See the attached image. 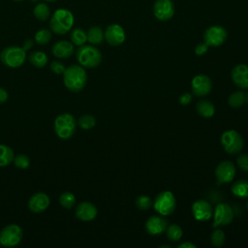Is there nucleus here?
Returning a JSON list of instances; mask_svg holds the SVG:
<instances>
[{
	"label": "nucleus",
	"mask_w": 248,
	"mask_h": 248,
	"mask_svg": "<svg viewBox=\"0 0 248 248\" xmlns=\"http://www.w3.org/2000/svg\"><path fill=\"white\" fill-rule=\"evenodd\" d=\"M86 36H87V41L93 46L100 45L105 39L104 31L99 26L90 27L86 32Z\"/></svg>",
	"instance_id": "4be33fe9"
},
{
	"label": "nucleus",
	"mask_w": 248,
	"mask_h": 248,
	"mask_svg": "<svg viewBox=\"0 0 248 248\" xmlns=\"http://www.w3.org/2000/svg\"><path fill=\"white\" fill-rule=\"evenodd\" d=\"M104 37L109 46H117L124 43L126 35L121 25L113 23L106 28L104 32Z\"/></svg>",
	"instance_id": "f8f14e48"
},
{
	"label": "nucleus",
	"mask_w": 248,
	"mask_h": 248,
	"mask_svg": "<svg viewBox=\"0 0 248 248\" xmlns=\"http://www.w3.org/2000/svg\"><path fill=\"white\" fill-rule=\"evenodd\" d=\"M136 206L140 210H148L153 205V201L148 196H139L135 201Z\"/></svg>",
	"instance_id": "473e14b6"
},
{
	"label": "nucleus",
	"mask_w": 248,
	"mask_h": 248,
	"mask_svg": "<svg viewBox=\"0 0 248 248\" xmlns=\"http://www.w3.org/2000/svg\"><path fill=\"white\" fill-rule=\"evenodd\" d=\"M70 38H71L72 44L77 46H80L84 45L85 42L87 41L86 32L79 27H77L71 31Z\"/></svg>",
	"instance_id": "a878e982"
},
{
	"label": "nucleus",
	"mask_w": 248,
	"mask_h": 248,
	"mask_svg": "<svg viewBox=\"0 0 248 248\" xmlns=\"http://www.w3.org/2000/svg\"><path fill=\"white\" fill-rule=\"evenodd\" d=\"M227 30L220 25L209 26L203 33V42L208 46H219L227 40Z\"/></svg>",
	"instance_id": "1a4fd4ad"
},
{
	"label": "nucleus",
	"mask_w": 248,
	"mask_h": 248,
	"mask_svg": "<svg viewBox=\"0 0 248 248\" xmlns=\"http://www.w3.org/2000/svg\"><path fill=\"white\" fill-rule=\"evenodd\" d=\"M15 154L13 149L5 144H0V167L10 165L14 160Z\"/></svg>",
	"instance_id": "393cba45"
},
{
	"label": "nucleus",
	"mask_w": 248,
	"mask_h": 248,
	"mask_svg": "<svg viewBox=\"0 0 248 248\" xmlns=\"http://www.w3.org/2000/svg\"><path fill=\"white\" fill-rule=\"evenodd\" d=\"M192 213L197 221L205 222L211 219L213 215V208L205 200H198L192 204Z\"/></svg>",
	"instance_id": "4468645a"
},
{
	"label": "nucleus",
	"mask_w": 248,
	"mask_h": 248,
	"mask_svg": "<svg viewBox=\"0 0 248 248\" xmlns=\"http://www.w3.org/2000/svg\"><path fill=\"white\" fill-rule=\"evenodd\" d=\"M63 82L67 89L73 93L80 92L86 85V71L79 65H71L63 73Z\"/></svg>",
	"instance_id": "f257e3e1"
},
{
	"label": "nucleus",
	"mask_w": 248,
	"mask_h": 248,
	"mask_svg": "<svg viewBox=\"0 0 248 248\" xmlns=\"http://www.w3.org/2000/svg\"><path fill=\"white\" fill-rule=\"evenodd\" d=\"M22 236L23 232L18 225H7L0 232V245L4 247L16 246L21 241Z\"/></svg>",
	"instance_id": "6e6552de"
},
{
	"label": "nucleus",
	"mask_w": 248,
	"mask_h": 248,
	"mask_svg": "<svg viewBox=\"0 0 248 248\" xmlns=\"http://www.w3.org/2000/svg\"><path fill=\"white\" fill-rule=\"evenodd\" d=\"M59 203L66 209L72 208L76 203V197L71 192H64L59 197Z\"/></svg>",
	"instance_id": "c756f323"
},
{
	"label": "nucleus",
	"mask_w": 248,
	"mask_h": 248,
	"mask_svg": "<svg viewBox=\"0 0 248 248\" xmlns=\"http://www.w3.org/2000/svg\"><path fill=\"white\" fill-rule=\"evenodd\" d=\"M77 128V120L73 114L64 112L56 116L54 120V131L57 137L61 140L71 139Z\"/></svg>",
	"instance_id": "20e7f679"
},
{
	"label": "nucleus",
	"mask_w": 248,
	"mask_h": 248,
	"mask_svg": "<svg viewBox=\"0 0 248 248\" xmlns=\"http://www.w3.org/2000/svg\"><path fill=\"white\" fill-rule=\"evenodd\" d=\"M166 234H167V237L170 241H178L182 237L183 231L178 225L171 224V225H169L167 227Z\"/></svg>",
	"instance_id": "c85d7f7f"
},
{
	"label": "nucleus",
	"mask_w": 248,
	"mask_h": 248,
	"mask_svg": "<svg viewBox=\"0 0 248 248\" xmlns=\"http://www.w3.org/2000/svg\"><path fill=\"white\" fill-rule=\"evenodd\" d=\"M248 99V96L242 92V91H235L232 92L228 99V103L229 105L233 108H237L239 107H241L242 105H244V103L246 102V100Z\"/></svg>",
	"instance_id": "bb28decb"
},
{
	"label": "nucleus",
	"mask_w": 248,
	"mask_h": 248,
	"mask_svg": "<svg viewBox=\"0 0 248 248\" xmlns=\"http://www.w3.org/2000/svg\"><path fill=\"white\" fill-rule=\"evenodd\" d=\"M13 1H16V2H19V1H23V0H13Z\"/></svg>",
	"instance_id": "c03bdc74"
},
{
	"label": "nucleus",
	"mask_w": 248,
	"mask_h": 248,
	"mask_svg": "<svg viewBox=\"0 0 248 248\" xmlns=\"http://www.w3.org/2000/svg\"><path fill=\"white\" fill-rule=\"evenodd\" d=\"M45 1H46V2H54L56 0H45Z\"/></svg>",
	"instance_id": "37998d69"
},
{
	"label": "nucleus",
	"mask_w": 248,
	"mask_h": 248,
	"mask_svg": "<svg viewBox=\"0 0 248 248\" xmlns=\"http://www.w3.org/2000/svg\"><path fill=\"white\" fill-rule=\"evenodd\" d=\"M210 242L213 246L221 247L225 242V233L222 230L216 229L210 236Z\"/></svg>",
	"instance_id": "72a5a7b5"
},
{
	"label": "nucleus",
	"mask_w": 248,
	"mask_h": 248,
	"mask_svg": "<svg viewBox=\"0 0 248 248\" xmlns=\"http://www.w3.org/2000/svg\"><path fill=\"white\" fill-rule=\"evenodd\" d=\"M49 197L44 192H38L31 196L28 201V208L34 213L44 212L49 205Z\"/></svg>",
	"instance_id": "a211bd4d"
},
{
	"label": "nucleus",
	"mask_w": 248,
	"mask_h": 248,
	"mask_svg": "<svg viewBox=\"0 0 248 248\" xmlns=\"http://www.w3.org/2000/svg\"><path fill=\"white\" fill-rule=\"evenodd\" d=\"M97 207L90 202H81L77 205L75 209L76 217L84 222L94 220L97 216Z\"/></svg>",
	"instance_id": "f3484780"
},
{
	"label": "nucleus",
	"mask_w": 248,
	"mask_h": 248,
	"mask_svg": "<svg viewBox=\"0 0 248 248\" xmlns=\"http://www.w3.org/2000/svg\"><path fill=\"white\" fill-rule=\"evenodd\" d=\"M208 50V46L203 42V43H200L195 46V53L198 56H202L203 54H205Z\"/></svg>",
	"instance_id": "4c0bfd02"
},
{
	"label": "nucleus",
	"mask_w": 248,
	"mask_h": 248,
	"mask_svg": "<svg viewBox=\"0 0 248 248\" xmlns=\"http://www.w3.org/2000/svg\"><path fill=\"white\" fill-rule=\"evenodd\" d=\"M221 143L225 151L232 155L239 153L244 145L241 135L235 130L225 131L221 136Z\"/></svg>",
	"instance_id": "0eeeda50"
},
{
	"label": "nucleus",
	"mask_w": 248,
	"mask_h": 248,
	"mask_svg": "<svg viewBox=\"0 0 248 248\" xmlns=\"http://www.w3.org/2000/svg\"><path fill=\"white\" fill-rule=\"evenodd\" d=\"M178 101H179V103H180L181 105L186 106V105H188V104L191 103V101H192V95H191L190 93H188V92H185V93H183L182 95L179 96Z\"/></svg>",
	"instance_id": "58836bf2"
},
{
	"label": "nucleus",
	"mask_w": 248,
	"mask_h": 248,
	"mask_svg": "<svg viewBox=\"0 0 248 248\" xmlns=\"http://www.w3.org/2000/svg\"><path fill=\"white\" fill-rule=\"evenodd\" d=\"M215 175L218 183L231 182L235 176V167L230 161H222L216 167Z\"/></svg>",
	"instance_id": "2eb2a0df"
},
{
	"label": "nucleus",
	"mask_w": 248,
	"mask_h": 248,
	"mask_svg": "<svg viewBox=\"0 0 248 248\" xmlns=\"http://www.w3.org/2000/svg\"><path fill=\"white\" fill-rule=\"evenodd\" d=\"M236 163L241 170L248 171V154L239 155L236 159Z\"/></svg>",
	"instance_id": "e433bc0d"
},
{
	"label": "nucleus",
	"mask_w": 248,
	"mask_h": 248,
	"mask_svg": "<svg viewBox=\"0 0 248 248\" xmlns=\"http://www.w3.org/2000/svg\"><path fill=\"white\" fill-rule=\"evenodd\" d=\"M65 66L62 62L58 61V60H54L50 63V70L54 73V74H57V75H60V74H63L64 71H65Z\"/></svg>",
	"instance_id": "c9c22d12"
},
{
	"label": "nucleus",
	"mask_w": 248,
	"mask_h": 248,
	"mask_svg": "<svg viewBox=\"0 0 248 248\" xmlns=\"http://www.w3.org/2000/svg\"><path fill=\"white\" fill-rule=\"evenodd\" d=\"M76 57L80 66L88 69L95 68L102 62V53L93 45L80 46L77 50Z\"/></svg>",
	"instance_id": "7ed1b4c3"
},
{
	"label": "nucleus",
	"mask_w": 248,
	"mask_h": 248,
	"mask_svg": "<svg viewBox=\"0 0 248 248\" xmlns=\"http://www.w3.org/2000/svg\"><path fill=\"white\" fill-rule=\"evenodd\" d=\"M178 248H196V245L193 244L192 242L186 241V242H183V243L179 244Z\"/></svg>",
	"instance_id": "79ce46f5"
},
{
	"label": "nucleus",
	"mask_w": 248,
	"mask_h": 248,
	"mask_svg": "<svg viewBox=\"0 0 248 248\" xmlns=\"http://www.w3.org/2000/svg\"><path fill=\"white\" fill-rule=\"evenodd\" d=\"M33 45H34V43H33V41L31 40V39H27L24 43H23V46H22V47H23V49L26 51V50H28L29 48H31L32 46H33Z\"/></svg>",
	"instance_id": "a19ab883"
},
{
	"label": "nucleus",
	"mask_w": 248,
	"mask_h": 248,
	"mask_svg": "<svg viewBox=\"0 0 248 248\" xmlns=\"http://www.w3.org/2000/svg\"><path fill=\"white\" fill-rule=\"evenodd\" d=\"M74 21L75 18L72 12L67 9H57L51 16L49 27L53 33L64 35L72 29Z\"/></svg>",
	"instance_id": "f03ea898"
},
{
	"label": "nucleus",
	"mask_w": 248,
	"mask_h": 248,
	"mask_svg": "<svg viewBox=\"0 0 248 248\" xmlns=\"http://www.w3.org/2000/svg\"><path fill=\"white\" fill-rule=\"evenodd\" d=\"M213 226L215 228L227 226L233 219V210L228 203L220 202L213 209Z\"/></svg>",
	"instance_id": "9d476101"
},
{
	"label": "nucleus",
	"mask_w": 248,
	"mask_h": 248,
	"mask_svg": "<svg viewBox=\"0 0 248 248\" xmlns=\"http://www.w3.org/2000/svg\"><path fill=\"white\" fill-rule=\"evenodd\" d=\"M232 79L233 83L242 88H248V66L245 64H238L232 70Z\"/></svg>",
	"instance_id": "6ab92c4d"
},
{
	"label": "nucleus",
	"mask_w": 248,
	"mask_h": 248,
	"mask_svg": "<svg viewBox=\"0 0 248 248\" xmlns=\"http://www.w3.org/2000/svg\"><path fill=\"white\" fill-rule=\"evenodd\" d=\"M191 87L195 95L203 97L210 93L212 89V81L208 76L200 74L193 78L191 81Z\"/></svg>",
	"instance_id": "ddd939ff"
},
{
	"label": "nucleus",
	"mask_w": 248,
	"mask_h": 248,
	"mask_svg": "<svg viewBox=\"0 0 248 248\" xmlns=\"http://www.w3.org/2000/svg\"><path fill=\"white\" fill-rule=\"evenodd\" d=\"M196 109H197V112L204 118H210L215 113V107L208 100L199 101L196 105Z\"/></svg>",
	"instance_id": "412c9836"
},
{
	"label": "nucleus",
	"mask_w": 248,
	"mask_h": 248,
	"mask_svg": "<svg viewBox=\"0 0 248 248\" xmlns=\"http://www.w3.org/2000/svg\"><path fill=\"white\" fill-rule=\"evenodd\" d=\"M247 209H248V203H247Z\"/></svg>",
	"instance_id": "a18cd8bd"
},
{
	"label": "nucleus",
	"mask_w": 248,
	"mask_h": 248,
	"mask_svg": "<svg viewBox=\"0 0 248 248\" xmlns=\"http://www.w3.org/2000/svg\"><path fill=\"white\" fill-rule=\"evenodd\" d=\"M34 16L40 21H46L50 16V11L46 3H38L34 8Z\"/></svg>",
	"instance_id": "cd10ccee"
},
{
	"label": "nucleus",
	"mask_w": 248,
	"mask_h": 248,
	"mask_svg": "<svg viewBox=\"0 0 248 248\" xmlns=\"http://www.w3.org/2000/svg\"><path fill=\"white\" fill-rule=\"evenodd\" d=\"M50 39H51V32L47 29H40L35 34V42L41 46L48 44Z\"/></svg>",
	"instance_id": "2f4dec72"
},
{
	"label": "nucleus",
	"mask_w": 248,
	"mask_h": 248,
	"mask_svg": "<svg viewBox=\"0 0 248 248\" xmlns=\"http://www.w3.org/2000/svg\"><path fill=\"white\" fill-rule=\"evenodd\" d=\"M51 52L57 58H68L74 53V45L69 41H58L52 46Z\"/></svg>",
	"instance_id": "aec40b11"
},
{
	"label": "nucleus",
	"mask_w": 248,
	"mask_h": 248,
	"mask_svg": "<svg viewBox=\"0 0 248 248\" xmlns=\"http://www.w3.org/2000/svg\"><path fill=\"white\" fill-rule=\"evenodd\" d=\"M168 227V220L162 215L150 216L145 223V230L151 235H159L166 232Z\"/></svg>",
	"instance_id": "dca6fc26"
},
{
	"label": "nucleus",
	"mask_w": 248,
	"mask_h": 248,
	"mask_svg": "<svg viewBox=\"0 0 248 248\" xmlns=\"http://www.w3.org/2000/svg\"><path fill=\"white\" fill-rule=\"evenodd\" d=\"M231 190L232 193L238 198H248V180H237L232 184Z\"/></svg>",
	"instance_id": "b1692460"
},
{
	"label": "nucleus",
	"mask_w": 248,
	"mask_h": 248,
	"mask_svg": "<svg viewBox=\"0 0 248 248\" xmlns=\"http://www.w3.org/2000/svg\"><path fill=\"white\" fill-rule=\"evenodd\" d=\"M26 59V51L21 46H11L5 47L0 54L1 62L10 68L21 66Z\"/></svg>",
	"instance_id": "39448f33"
},
{
	"label": "nucleus",
	"mask_w": 248,
	"mask_h": 248,
	"mask_svg": "<svg viewBox=\"0 0 248 248\" xmlns=\"http://www.w3.org/2000/svg\"><path fill=\"white\" fill-rule=\"evenodd\" d=\"M15 166L20 170H25L29 167L30 165V159L27 155L25 154H17L14 157L13 160Z\"/></svg>",
	"instance_id": "f704fd0d"
},
{
	"label": "nucleus",
	"mask_w": 248,
	"mask_h": 248,
	"mask_svg": "<svg viewBox=\"0 0 248 248\" xmlns=\"http://www.w3.org/2000/svg\"><path fill=\"white\" fill-rule=\"evenodd\" d=\"M78 124L83 130H90L96 125V119L91 114H83L78 118Z\"/></svg>",
	"instance_id": "7c9ffc66"
},
{
	"label": "nucleus",
	"mask_w": 248,
	"mask_h": 248,
	"mask_svg": "<svg viewBox=\"0 0 248 248\" xmlns=\"http://www.w3.org/2000/svg\"><path fill=\"white\" fill-rule=\"evenodd\" d=\"M28 60L33 66L37 68H43L46 65L48 58L45 52L36 50V51H32L28 55Z\"/></svg>",
	"instance_id": "5701e85b"
},
{
	"label": "nucleus",
	"mask_w": 248,
	"mask_h": 248,
	"mask_svg": "<svg viewBox=\"0 0 248 248\" xmlns=\"http://www.w3.org/2000/svg\"><path fill=\"white\" fill-rule=\"evenodd\" d=\"M9 98V94L7 92L6 89H4L3 87H0V104L5 103Z\"/></svg>",
	"instance_id": "ea45409f"
},
{
	"label": "nucleus",
	"mask_w": 248,
	"mask_h": 248,
	"mask_svg": "<svg viewBox=\"0 0 248 248\" xmlns=\"http://www.w3.org/2000/svg\"><path fill=\"white\" fill-rule=\"evenodd\" d=\"M152 206L162 216L170 215L176 207L175 197L170 191H163L156 196Z\"/></svg>",
	"instance_id": "423d86ee"
},
{
	"label": "nucleus",
	"mask_w": 248,
	"mask_h": 248,
	"mask_svg": "<svg viewBox=\"0 0 248 248\" xmlns=\"http://www.w3.org/2000/svg\"><path fill=\"white\" fill-rule=\"evenodd\" d=\"M154 16L161 20L167 21L174 15V4L171 0H156L153 5Z\"/></svg>",
	"instance_id": "9b49d317"
}]
</instances>
